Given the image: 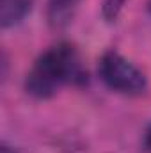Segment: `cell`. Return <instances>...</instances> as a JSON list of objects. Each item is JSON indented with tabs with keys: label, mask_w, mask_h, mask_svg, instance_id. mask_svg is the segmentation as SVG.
<instances>
[{
	"label": "cell",
	"mask_w": 151,
	"mask_h": 153,
	"mask_svg": "<svg viewBox=\"0 0 151 153\" xmlns=\"http://www.w3.org/2000/svg\"><path fill=\"white\" fill-rule=\"evenodd\" d=\"M87 80L82 59L70 43H59L36 59L25 76V91L36 100L52 98L64 84L80 85Z\"/></svg>",
	"instance_id": "6da1fadb"
},
{
	"label": "cell",
	"mask_w": 151,
	"mask_h": 153,
	"mask_svg": "<svg viewBox=\"0 0 151 153\" xmlns=\"http://www.w3.org/2000/svg\"><path fill=\"white\" fill-rule=\"evenodd\" d=\"M98 75L101 82L115 93L139 96L148 89L146 75L124 55L115 50H109L101 55L98 64Z\"/></svg>",
	"instance_id": "7a4b0ae2"
},
{
	"label": "cell",
	"mask_w": 151,
	"mask_h": 153,
	"mask_svg": "<svg viewBox=\"0 0 151 153\" xmlns=\"http://www.w3.org/2000/svg\"><path fill=\"white\" fill-rule=\"evenodd\" d=\"M82 0H48L46 2V20L55 30L68 27L75 18Z\"/></svg>",
	"instance_id": "3957f363"
},
{
	"label": "cell",
	"mask_w": 151,
	"mask_h": 153,
	"mask_svg": "<svg viewBox=\"0 0 151 153\" xmlns=\"http://www.w3.org/2000/svg\"><path fill=\"white\" fill-rule=\"evenodd\" d=\"M34 0H2L0 2V27L11 29L20 25L32 11Z\"/></svg>",
	"instance_id": "277c9868"
},
{
	"label": "cell",
	"mask_w": 151,
	"mask_h": 153,
	"mask_svg": "<svg viewBox=\"0 0 151 153\" xmlns=\"http://www.w3.org/2000/svg\"><path fill=\"white\" fill-rule=\"evenodd\" d=\"M124 2L126 0H105V4H103V16H105V20L114 22L119 16Z\"/></svg>",
	"instance_id": "5b68a950"
},
{
	"label": "cell",
	"mask_w": 151,
	"mask_h": 153,
	"mask_svg": "<svg viewBox=\"0 0 151 153\" xmlns=\"http://www.w3.org/2000/svg\"><path fill=\"white\" fill-rule=\"evenodd\" d=\"M144 144H146V150L151 153V123L150 126L146 128V135H144Z\"/></svg>",
	"instance_id": "8992f818"
},
{
	"label": "cell",
	"mask_w": 151,
	"mask_h": 153,
	"mask_svg": "<svg viewBox=\"0 0 151 153\" xmlns=\"http://www.w3.org/2000/svg\"><path fill=\"white\" fill-rule=\"evenodd\" d=\"M0 153H14V150L11 146H7L5 143H2V148H0Z\"/></svg>",
	"instance_id": "52a82bcc"
}]
</instances>
